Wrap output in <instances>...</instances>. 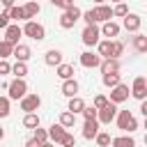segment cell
Instances as JSON below:
<instances>
[{
    "mask_svg": "<svg viewBox=\"0 0 147 147\" xmlns=\"http://www.w3.org/2000/svg\"><path fill=\"white\" fill-rule=\"evenodd\" d=\"M115 122H117V129L124 131V133H133L138 129V119H136V115L131 110H117Z\"/></svg>",
    "mask_w": 147,
    "mask_h": 147,
    "instance_id": "1",
    "label": "cell"
},
{
    "mask_svg": "<svg viewBox=\"0 0 147 147\" xmlns=\"http://www.w3.org/2000/svg\"><path fill=\"white\" fill-rule=\"evenodd\" d=\"M28 94V83L25 78H14L11 83H7V99L9 101H21Z\"/></svg>",
    "mask_w": 147,
    "mask_h": 147,
    "instance_id": "2",
    "label": "cell"
},
{
    "mask_svg": "<svg viewBox=\"0 0 147 147\" xmlns=\"http://www.w3.org/2000/svg\"><path fill=\"white\" fill-rule=\"evenodd\" d=\"M80 14H83V11H80L76 5L69 7V9H64L62 16H60V28H62V30H71V28L80 21Z\"/></svg>",
    "mask_w": 147,
    "mask_h": 147,
    "instance_id": "3",
    "label": "cell"
},
{
    "mask_svg": "<svg viewBox=\"0 0 147 147\" xmlns=\"http://www.w3.org/2000/svg\"><path fill=\"white\" fill-rule=\"evenodd\" d=\"M21 30H23L25 37H30V39H34V41L46 39V28H44L41 23H37V21H25V25H23Z\"/></svg>",
    "mask_w": 147,
    "mask_h": 147,
    "instance_id": "4",
    "label": "cell"
},
{
    "mask_svg": "<svg viewBox=\"0 0 147 147\" xmlns=\"http://www.w3.org/2000/svg\"><path fill=\"white\" fill-rule=\"evenodd\" d=\"M131 96L138 99V101H145V99H147V78H145V76H136V78H133Z\"/></svg>",
    "mask_w": 147,
    "mask_h": 147,
    "instance_id": "5",
    "label": "cell"
},
{
    "mask_svg": "<svg viewBox=\"0 0 147 147\" xmlns=\"http://www.w3.org/2000/svg\"><path fill=\"white\" fill-rule=\"evenodd\" d=\"M41 106V96L34 94V92H28L23 99H21V110L23 113H37Z\"/></svg>",
    "mask_w": 147,
    "mask_h": 147,
    "instance_id": "6",
    "label": "cell"
},
{
    "mask_svg": "<svg viewBox=\"0 0 147 147\" xmlns=\"http://www.w3.org/2000/svg\"><path fill=\"white\" fill-rule=\"evenodd\" d=\"M115 115H117V106L108 101L101 110H96V122L99 124H110V122H115Z\"/></svg>",
    "mask_w": 147,
    "mask_h": 147,
    "instance_id": "7",
    "label": "cell"
},
{
    "mask_svg": "<svg viewBox=\"0 0 147 147\" xmlns=\"http://www.w3.org/2000/svg\"><path fill=\"white\" fill-rule=\"evenodd\" d=\"M129 94H131V90H129V85H124V83H119V85H115L113 90H110V103H124L126 99H129Z\"/></svg>",
    "mask_w": 147,
    "mask_h": 147,
    "instance_id": "8",
    "label": "cell"
},
{
    "mask_svg": "<svg viewBox=\"0 0 147 147\" xmlns=\"http://www.w3.org/2000/svg\"><path fill=\"white\" fill-rule=\"evenodd\" d=\"M80 37H83V44H85V46H96L99 39H101L99 25H85V30H83Z\"/></svg>",
    "mask_w": 147,
    "mask_h": 147,
    "instance_id": "9",
    "label": "cell"
},
{
    "mask_svg": "<svg viewBox=\"0 0 147 147\" xmlns=\"http://www.w3.org/2000/svg\"><path fill=\"white\" fill-rule=\"evenodd\" d=\"M21 37H23V30H21V25H18V23H9V25L5 28V41H9L11 46L21 44V41H18Z\"/></svg>",
    "mask_w": 147,
    "mask_h": 147,
    "instance_id": "10",
    "label": "cell"
},
{
    "mask_svg": "<svg viewBox=\"0 0 147 147\" xmlns=\"http://www.w3.org/2000/svg\"><path fill=\"white\" fill-rule=\"evenodd\" d=\"M122 25H124V30H129V32H138L140 25H142V18H140L138 14H133V11H129V14L124 16Z\"/></svg>",
    "mask_w": 147,
    "mask_h": 147,
    "instance_id": "11",
    "label": "cell"
},
{
    "mask_svg": "<svg viewBox=\"0 0 147 147\" xmlns=\"http://www.w3.org/2000/svg\"><path fill=\"white\" fill-rule=\"evenodd\" d=\"M119 30H122V25H119V23H115V21H106V23L99 28L101 37H108V39L117 37V34H119Z\"/></svg>",
    "mask_w": 147,
    "mask_h": 147,
    "instance_id": "12",
    "label": "cell"
},
{
    "mask_svg": "<svg viewBox=\"0 0 147 147\" xmlns=\"http://www.w3.org/2000/svg\"><path fill=\"white\" fill-rule=\"evenodd\" d=\"M96 55H99L101 60L113 57V39H99V44H96Z\"/></svg>",
    "mask_w": 147,
    "mask_h": 147,
    "instance_id": "13",
    "label": "cell"
},
{
    "mask_svg": "<svg viewBox=\"0 0 147 147\" xmlns=\"http://www.w3.org/2000/svg\"><path fill=\"white\" fill-rule=\"evenodd\" d=\"M11 55L16 57V62H28V60L32 57V51H30L28 44H16L14 51H11Z\"/></svg>",
    "mask_w": 147,
    "mask_h": 147,
    "instance_id": "14",
    "label": "cell"
},
{
    "mask_svg": "<svg viewBox=\"0 0 147 147\" xmlns=\"http://www.w3.org/2000/svg\"><path fill=\"white\" fill-rule=\"evenodd\" d=\"M80 64L85 69H94V67L101 64V57L96 53H92V51H85V53H80Z\"/></svg>",
    "mask_w": 147,
    "mask_h": 147,
    "instance_id": "15",
    "label": "cell"
},
{
    "mask_svg": "<svg viewBox=\"0 0 147 147\" xmlns=\"http://www.w3.org/2000/svg\"><path fill=\"white\" fill-rule=\"evenodd\" d=\"M99 69H101V74H103V76H106V74H119L122 64H119V60H115V57H108V60H101Z\"/></svg>",
    "mask_w": 147,
    "mask_h": 147,
    "instance_id": "16",
    "label": "cell"
},
{
    "mask_svg": "<svg viewBox=\"0 0 147 147\" xmlns=\"http://www.w3.org/2000/svg\"><path fill=\"white\" fill-rule=\"evenodd\" d=\"M94 14H96V23L113 21V7L110 5H96L94 7Z\"/></svg>",
    "mask_w": 147,
    "mask_h": 147,
    "instance_id": "17",
    "label": "cell"
},
{
    "mask_svg": "<svg viewBox=\"0 0 147 147\" xmlns=\"http://www.w3.org/2000/svg\"><path fill=\"white\" fill-rule=\"evenodd\" d=\"M96 133H99V122L96 119H85V124H83V138L85 140H94Z\"/></svg>",
    "mask_w": 147,
    "mask_h": 147,
    "instance_id": "18",
    "label": "cell"
},
{
    "mask_svg": "<svg viewBox=\"0 0 147 147\" xmlns=\"http://www.w3.org/2000/svg\"><path fill=\"white\" fill-rule=\"evenodd\" d=\"M46 131H48V140H51V142H55V145H60V140H62V138H64V133H67V129H64V126H60V124H51Z\"/></svg>",
    "mask_w": 147,
    "mask_h": 147,
    "instance_id": "19",
    "label": "cell"
},
{
    "mask_svg": "<svg viewBox=\"0 0 147 147\" xmlns=\"http://www.w3.org/2000/svg\"><path fill=\"white\" fill-rule=\"evenodd\" d=\"M44 62H46L48 67H57V64H62V51H57V48H51V51H46V55H44Z\"/></svg>",
    "mask_w": 147,
    "mask_h": 147,
    "instance_id": "20",
    "label": "cell"
},
{
    "mask_svg": "<svg viewBox=\"0 0 147 147\" xmlns=\"http://www.w3.org/2000/svg\"><path fill=\"white\" fill-rule=\"evenodd\" d=\"M41 11V7H39V2H34V0H28L25 5H23V14H25V21H32L37 14Z\"/></svg>",
    "mask_w": 147,
    "mask_h": 147,
    "instance_id": "21",
    "label": "cell"
},
{
    "mask_svg": "<svg viewBox=\"0 0 147 147\" xmlns=\"http://www.w3.org/2000/svg\"><path fill=\"white\" fill-rule=\"evenodd\" d=\"M62 94L64 96H78V83L74 80V78H69V80H62Z\"/></svg>",
    "mask_w": 147,
    "mask_h": 147,
    "instance_id": "22",
    "label": "cell"
},
{
    "mask_svg": "<svg viewBox=\"0 0 147 147\" xmlns=\"http://www.w3.org/2000/svg\"><path fill=\"white\" fill-rule=\"evenodd\" d=\"M55 74H57V78H62V80H69V78H74V64H57L55 67Z\"/></svg>",
    "mask_w": 147,
    "mask_h": 147,
    "instance_id": "23",
    "label": "cell"
},
{
    "mask_svg": "<svg viewBox=\"0 0 147 147\" xmlns=\"http://www.w3.org/2000/svg\"><path fill=\"white\" fill-rule=\"evenodd\" d=\"M87 103L80 99V96H71L69 99V103H67V110L69 113H74V115H78V113H83V108H85Z\"/></svg>",
    "mask_w": 147,
    "mask_h": 147,
    "instance_id": "24",
    "label": "cell"
},
{
    "mask_svg": "<svg viewBox=\"0 0 147 147\" xmlns=\"http://www.w3.org/2000/svg\"><path fill=\"white\" fill-rule=\"evenodd\" d=\"M110 145L113 147H136V140L131 136H117V138H110Z\"/></svg>",
    "mask_w": 147,
    "mask_h": 147,
    "instance_id": "25",
    "label": "cell"
},
{
    "mask_svg": "<svg viewBox=\"0 0 147 147\" xmlns=\"http://www.w3.org/2000/svg\"><path fill=\"white\" fill-rule=\"evenodd\" d=\"M60 126H64V129H71L74 124H76V115L74 113H69V110H62L60 113V122H57Z\"/></svg>",
    "mask_w": 147,
    "mask_h": 147,
    "instance_id": "26",
    "label": "cell"
},
{
    "mask_svg": "<svg viewBox=\"0 0 147 147\" xmlns=\"http://www.w3.org/2000/svg\"><path fill=\"white\" fill-rule=\"evenodd\" d=\"M7 16H9V21H25V14H23V7H18V5H14V7H9V9H7Z\"/></svg>",
    "mask_w": 147,
    "mask_h": 147,
    "instance_id": "27",
    "label": "cell"
},
{
    "mask_svg": "<svg viewBox=\"0 0 147 147\" xmlns=\"http://www.w3.org/2000/svg\"><path fill=\"white\" fill-rule=\"evenodd\" d=\"M133 48H136L138 53H147V37L138 32V34L133 37Z\"/></svg>",
    "mask_w": 147,
    "mask_h": 147,
    "instance_id": "28",
    "label": "cell"
},
{
    "mask_svg": "<svg viewBox=\"0 0 147 147\" xmlns=\"http://www.w3.org/2000/svg\"><path fill=\"white\" fill-rule=\"evenodd\" d=\"M23 126H25V129H37V126H39V115H37V113H25Z\"/></svg>",
    "mask_w": 147,
    "mask_h": 147,
    "instance_id": "29",
    "label": "cell"
},
{
    "mask_svg": "<svg viewBox=\"0 0 147 147\" xmlns=\"http://www.w3.org/2000/svg\"><path fill=\"white\" fill-rule=\"evenodd\" d=\"M11 74H14L16 78H25V76H28V62H16V64H11Z\"/></svg>",
    "mask_w": 147,
    "mask_h": 147,
    "instance_id": "30",
    "label": "cell"
},
{
    "mask_svg": "<svg viewBox=\"0 0 147 147\" xmlns=\"http://www.w3.org/2000/svg\"><path fill=\"white\" fill-rule=\"evenodd\" d=\"M101 80H103V85H106V87H110V90H113L115 85H119V83H122V76H119V74H106Z\"/></svg>",
    "mask_w": 147,
    "mask_h": 147,
    "instance_id": "31",
    "label": "cell"
},
{
    "mask_svg": "<svg viewBox=\"0 0 147 147\" xmlns=\"http://www.w3.org/2000/svg\"><path fill=\"white\" fill-rule=\"evenodd\" d=\"M11 51H14V46H11L9 41L0 39V60H7V57H11Z\"/></svg>",
    "mask_w": 147,
    "mask_h": 147,
    "instance_id": "32",
    "label": "cell"
},
{
    "mask_svg": "<svg viewBox=\"0 0 147 147\" xmlns=\"http://www.w3.org/2000/svg\"><path fill=\"white\" fill-rule=\"evenodd\" d=\"M11 113V101L7 96H0V117H9Z\"/></svg>",
    "mask_w": 147,
    "mask_h": 147,
    "instance_id": "33",
    "label": "cell"
},
{
    "mask_svg": "<svg viewBox=\"0 0 147 147\" xmlns=\"http://www.w3.org/2000/svg\"><path fill=\"white\" fill-rule=\"evenodd\" d=\"M80 18L85 21V25H96V14H94V9L83 11V14H80Z\"/></svg>",
    "mask_w": 147,
    "mask_h": 147,
    "instance_id": "34",
    "label": "cell"
},
{
    "mask_svg": "<svg viewBox=\"0 0 147 147\" xmlns=\"http://www.w3.org/2000/svg\"><path fill=\"white\" fill-rule=\"evenodd\" d=\"M32 131H34V136H32V138H34L37 142H48V131H46V129L37 126V129H32Z\"/></svg>",
    "mask_w": 147,
    "mask_h": 147,
    "instance_id": "35",
    "label": "cell"
},
{
    "mask_svg": "<svg viewBox=\"0 0 147 147\" xmlns=\"http://www.w3.org/2000/svg\"><path fill=\"white\" fill-rule=\"evenodd\" d=\"M94 140H96L99 147H108V145H110V136H108L106 131H99V133L94 136Z\"/></svg>",
    "mask_w": 147,
    "mask_h": 147,
    "instance_id": "36",
    "label": "cell"
},
{
    "mask_svg": "<svg viewBox=\"0 0 147 147\" xmlns=\"http://www.w3.org/2000/svg\"><path fill=\"white\" fill-rule=\"evenodd\" d=\"M129 14V7L124 5V2H117L115 7H113V16H119V18H124Z\"/></svg>",
    "mask_w": 147,
    "mask_h": 147,
    "instance_id": "37",
    "label": "cell"
},
{
    "mask_svg": "<svg viewBox=\"0 0 147 147\" xmlns=\"http://www.w3.org/2000/svg\"><path fill=\"white\" fill-rule=\"evenodd\" d=\"M124 53V44L122 41H117V39H113V57L115 60H119V55Z\"/></svg>",
    "mask_w": 147,
    "mask_h": 147,
    "instance_id": "38",
    "label": "cell"
},
{
    "mask_svg": "<svg viewBox=\"0 0 147 147\" xmlns=\"http://www.w3.org/2000/svg\"><path fill=\"white\" fill-rule=\"evenodd\" d=\"M106 103H108V96H106V94H96V96H94V101H92V106H94L96 110H101Z\"/></svg>",
    "mask_w": 147,
    "mask_h": 147,
    "instance_id": "39",
    "label": "cell"
},
{
    "mask_svg": "<svg viewBox=\"0 0 147 147\" xmlns=\"http://www.w3.org/2000/svg\"><path fill=\"white\" fill-rule=\"evenodd\" d=\"M80 115H83L85 119H96V108H94V106H85Z\"/></svg>",
    "mask_w": 147,
    "mask_h": 147,
    "instance_id": "40",
    "label": "cell"
},
{
    "mask_svg": "<svg viewBox=\"0 0 147 147\" xmlns=\"http://www.w3.org/2000/svg\"><path fill=\"white\" fill-rule=\"evenodd\" d=\"M60 145H62V147H76V138H74L71 133H64V138L60 140Z\"/></svg>",
    "mask_w": 147,
    "mask_h": 147,
    "instance_id": "41",
    "label": "cell"
},
{
    "mask_svg": "<svg viewBox=\"0 0 147 147\" xmlns=\"http://www.w3.org/2000/svg\"><path fill=\"white\" fill-rule=\"evenodd\" d=\"M51 5H55L60 9H69V7H74V0H51Z\"/></svg>",
    "mask_w": 147,
    "mask_h": 147,
    "instance_id": "42",
    "label": "cell"
},
{
    "mask_svg": "<svg viewBox=\"0 0 147 147\" xmlns=\"http://www.w3.org/2000/svg\"><path fill=\"white\" fill-rule=\"evenodd\" d=\"M5 74H11V64L7 60H0V76H5Z\"/></svg>",
    "mask_w": 147,
    "mask_h": 147,
    "instance_id": "43",
    "label": "cell"
},
{
    "mask_svg": "<svg viewBox=\"0 0 147 147\" xmlns=\"http://www.w3.org/2000/svg\"><path fill=\"white\" fill-rule=\"evenodd\" d=\"M9 25V16H7V11H0V30H5Z\"/></svg>",
    "mask_w": 147,
    "mask_h": 147,
    "instance_id": "44",
    "label": "cell"
},
{
    "mask_svg": "<svg viewBox=\"0 0 147 147\" xmlns=\"http://www.w3.org/2000/svg\"><path fill=\"white\" fill-rule=\"evenodd\" d=\"M0 5H2V7H5V11H7L9 7H14V5H16V0H0Z\"/></svg>",
    "mask_w": 147,
    "mask_h": 147,
    "instance_id": "45",
    "label": "cell"
},
{
    "mask_svg": "<svg viewBox=\"0 0 147 147\" xmlns=\"http://www.w3.org/2000/svg\"><path fill=\"white\" fill-rule=\"evenodd\" d=\"M25 147H41V142H37L34 138H30V140L25 142Z\"/></svg>",
    "mask_w": 147,
    "mask_h": 147,
    "instance_id": "46",
    "label": "cell"
},
{
    "mask_svg": "<svg viewBox=\"0 0 147 147\" xmlns=\"http://www.w3.org/2000/svg\"><path fill=\"white\" fill-rule=\"evenodd\" d=\"M140 113L147 115V101H140Z\"/></svg>",
    "mask_w": 147,
    "mask_h": 147,
    "instance_id": "47",
    "label": "cell"
},
{
    "mask_svg": "<svg viewBox=\"0 0 147 147\" xmlns=\"http://www.w3.org/2000/svg\"><path fill=\"white\" fill-rule=\"evenodd\" d=\"M41 147H55L53 142H41Z\"/></svg>",
    "mask_w": 147,
    "mask_h": 147,
    "instance_id": "48",
    "label": "cell"
},
{
    "mask_svg": "<svg viewBox=\"0 0 147 147\" xmlns=\"http://www.w3.org/2000/svg\"><path fill=\"white\" fill-rule=\"evenodd\" d=\"M2 138H5V129L0 126V140H2Z\"/></svg>",
    "mask_w": 147,
    "mask_h": 147,
    "instance_id": "49",
    "label": "cell"
},
{
    "mask_svg": "<svg viewBox=\"0 0 147 147\" xmlns=\"http://www.w3.org/2000/svg\"><path fill=\"white\" fill-rule=\"evenodd\" d=\"M94 2H96V5H103V2H106V0H94Z\"/></svg>",
    "mask_w": 147,
    "mask_h": 147,
    "instance_id": "50",
    "label": "cell"
},
{
    "mask_svg": "<svg viewBox=\"0 0 147 147\" xmlns=\"http://www.w3.org/2000/svg\"><path fill=\"white\" fill-rule=\"evenodd\" d=\"M110 2H115V5H117V2H124V0H110Z\"/></svg>",
    "mask_w": 147,
    "mask_h": 147,
    "instance_id": "51",
    "label": "cell"
}]
</instances>
